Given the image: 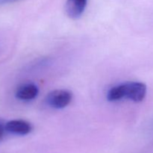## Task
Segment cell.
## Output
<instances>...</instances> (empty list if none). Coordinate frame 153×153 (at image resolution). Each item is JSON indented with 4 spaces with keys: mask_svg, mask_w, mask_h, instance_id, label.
<instances>
[{
    "mask_svg": "<svg viewBox=\"0 0 153 153\" xmlns=\"http://www.w3.org/2000/svg\"><path fill=\"white\" fill-rule=\"evenodd\" d=\"M146 90V85L142 82H127L111 88L107 94V100L116 102L126 98L134 102H140L144 100Z\"/></svg>",
    "mask_w": 153,
    "mask_h": 153,
    "instance_id": "obj_1",
    "label": "cell"
},
{
    "mask_svg": "<svg viewBox=\"0 0 153 153\" xmlns=\"http://www.w3.org/2000/svg\"><path fill=\"white\" fill-rule=\"evenodd\" d=\"M73 94L67 90H55L47 94L46 104L55 109H62L71 102Z\"/></svg>",
    "mask_w": 153,
    "mask_h": 153,
    "instance_id": "obj_2",
    "label": "cell"
},
{
    "mask_svg": "<svg viewBox=\"0 0 153 153\" xmlns=\"http://www.w3.org/2000/svg\"><path fill=\"white\" fill-rule=\"evenodd\" d=\"M5 130L17 135H26L32 130V126L28 122L22 120H13L5 123Z\"/></svg>",
    "mask_w": 153,
    "mask_h": 153,
    "instance_id": "obj_3",
    "label": "cell"
},
{
    "mask_svg": "<svg viewBox=\"0 0 153 153\" xmlns=\"http://www.w3.org/2000/svg\"><path fill=\"white\" fill-rule=\"evenodd\" d=\"M88 0H67L65 4V11L72 19H78L82 15L86 8Z\"/></svg>",
    "mask_w": 153,
    "mask_h": 153,
    "instance_id": "obj_4",
    "label": "cell"
},
{
    "mask_svg": "<svg viewBox=\"0 0 153 153\" xmlns=\"http://www.w3.org/2000/svg\"><path fill=\"white\" fill-rule=\"evenodd\" d=\"M38 88L34 84H25L19 87L16 91V97L22 101H30L38 95Z\"/></svg>",
    "mask_w": 153,
    "mask_h": 153,
    "instance_id": "obj_5",
    "label": "cell"
},
{
    "mask_svg": "<svg viewBox=\"0 0 153 153\" xmlns=\"http://www.w3.org/2000/svg\"><path fill=\"white\" fill-rule=\"evenodd\" d=\"M5 131V124H4L3 123H1V121H0V140L2 138L3 135H4V133Z\"/></svg>",
    "mask_w": 153,
    "mask_h": 153,
    "instance_id": "obj_6",
    "label": "cell"
},
{
    "mask_svg": "<svg viewBox=\"0 0 153 153\" xmlns=\"http://www.w3.org/2000/svg\"><path fill=\"white\" fill-rule=\"evenodd\" d=\"M18 1V0H0V5L5 4H9V3L14 2V1Z\"/></svg>",
    "mask_w": 153,
    "mask_h": 153,
    "instance_id": "obj_7",
    "label": "cell"
}]
</instances>
